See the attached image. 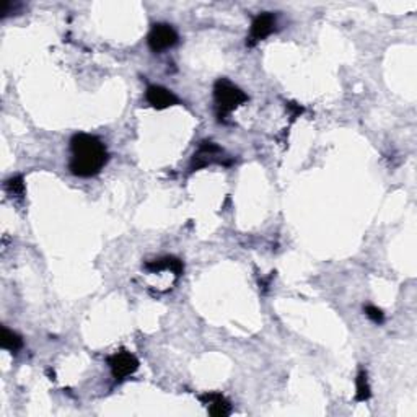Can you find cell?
I'll use <instances>...</instances> for the list:
<instances>
[{"label": "cell", "instance_id": "cell-1", "mask_svg": "<svg viewBox=\"0 0 417 417\" xmlns=\"http://www.w3.org/2000/svg\"><path fill=\"white\" fill-rule=\"evenodd\" d=\"M70 150L72 158L69 168L72 175L78 178L96 176L110 158L105 144L90 134H75L70 140Z\"/></svg>", "mask_w": 417, "mask_h": 417}, {"label": "cell", "instance_id": "cell-2", "mask_svg": "<svg viewBox=\"0 0 417 417\" xmlns=\"http://www.w3.org/2000/svg\"><path fill=\"white\" fill-rule=\"evenodd\" d=\"M214 100L215 106H217V118L220 121H225L232 111H235L238 106L245 105L248 101V95L227 78H219L214 85Z\"/></svg>", "mask_w": 417, "mask_h": 417}, {"label": "cell", "instance_id": "cell-3", "mask_svg": "<svg viewBox=\"0 0 417 417\" xmlns=\"http://www.w3.org/2000/svg\"><path fill=\"white\" fill-rule=\"evenodd\" d=\"M178 41H180V36L175 28L168 23H155L147 37L148 48L153 53H163V51L171 49L173 46L178 44Z\"/></svg>", "mask_w": 417, "mask_h": 417}, {"label": "cell", "instance_id": "cell-4", "mask_svg": "<svg viewBox=\"0 0 417 417\" xmlns=\"http://www.w3.org/2000/svg\"><path fill=\"white\" fill-rule=\"evenodd\" d=\"M214 163H222V165H230L228 162H225L223 150L214 142H203L199 145L198 152L193 155L191 160V171L203 170V168L214 165Z\"/></svg>", "mask_w": 417, "mask_h": 417}, {"label": "cell", "instance_id": "cell-5", "mask_svg": "<svg viewBox=\"0 0 417 417\" xmlns=\"http://www.w3.org/2000/svg\"><path fill=\"white\" fill-rule=\"evenodd\" d=\"M108 365H110L112 377L116 380H124V378H128L129 375H133L139 368V360L134 354L128 352V350H119V352L112 354L108 359Z\"/></svg>", "mask_w": 417, "mask_h": 417}, {"label": "cell", "instance_id": "cell-6", "mask_svg": "<svg viewBox=\"0 0 417 417\" xmlns=\"http://www.w3.org/2000/svg\"><path fill=\"white\" fill-rule=\"evenodd\" d=\"M275 28V18L273 13L269 12H264V13H259L255 20H253L251 23V30H250V37H248L246 41V46H250V48H253L256 43H259V41L266 40L271 33L274 31Z\"/></svg>", "mask_w": 417, "mask_h": 417}, {"label": "cell", "instance_id": "cell-7", "mask_svg": "<svg viewBox=\"0 0 417 417\" xmlns=\"http://www.w3.org/2000/svg\"><path fill=\"white\" fill-rule=\"evenodd\" d=\"M145 100L155 110H167V108L175 106L180 103L175 93L160 85H150L145 92Z\"/></svg>", "mask_w": 417, "mask_h": 417}, {"label": "cell", "instance_id": "cell-8", "mask_svg": "<svg viewBox=\"0 0 417 417\" xmlns=\"http://www.w3.org/2000/svg\"><path fill=\"white\" fill-rule=\"evenodd\" d=\"M201 402L207 407L209 414L215 417H227L232 414V405L220 393H205L199 398Z\"/></svg>", "mask_w": 417, "mask_h": 417}, {"label": "cell", "instance_id": "cell-9", "mask_svg": "<svg viewBox=\"0 0 417 417\" xmlns=\"http://www.w3.org/2000/svg\"><path fill=\"white\" fill-rule=\"evenodd\" d=\"M145 269L152 271V273H158V271H171V273H175L176 278H180L182 274V271H185V264H182L181 259H178L175 256H165L160 257V259L155 261H150L145 264Z\"/></svg>", "mask_w": 417, "mask_h": 417}, {"label": "cell", "instance_id": "cell-10", "mask_svg": "<svg viewBox=\"0 0 417 417\" xmlns=\"http://www.w3.org/2000/svg\"><path fill=\"white\" fill-rule=\"evenodd\" d=\"M0 346L3 349L10 350V352H18L23 348V339L20 334H17L15 331L8 330V327H2V337H0Z\"/></svg>", "mask_w": 417, "mask_h": 417}, {"label": "cell", "instance_id": "cell-11", "mask_svg": "<svg viewBox=\"0 0 417 417\" xmlns=\"http://www.w3.org/2000/svg\"><path fill=\"white\" fill-rule=\"evenodd\" d=\"M355 388H357V395H355V400H357L359 402H365V401L370 400V396H372V391H370L367 372H365L364 368H360V372L357 373V378H355Z\"/></svg>", "mask_w": 417, "mask_h": 417}, {"label": "cell", "instance_id": "cell-12", "mask_svg": "<svg viewBox=\"0 0 417 417\" xmlns=\"http://www.w3.org/2000/svg\"><path fill=\"white\" fill-rule=\"evenodd\" d=\"M6 189L10 193L12 196H18L22 198L25 194V182H23L22 176H13L10 180L6 181Z\"/></svg>", "mask_w": 417, "mask_h": 417}, {"label": "cell", "instance_id": "cell-13", "mask_svg": "<svg viewBox=\"0 0 417 417\" xmlns=\"http://www.w3.org/2000/svg\"><path fill=\"white\" fill-rule=\"evenodd\" d=\"M364 312H365V315H367L373 323H377V325H382V323L385 321V315H383V312L380 310V308H377L373 305H367L364 308Z\"/></svg>", "mask_w": 417, "mask_h": 417}]
</instances>
